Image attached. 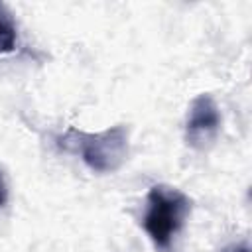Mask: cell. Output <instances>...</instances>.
Listing matches in <instances>:
<instances>
[{
    "label": "cell",
    "mask_w": 252,
    "mask_h": 252,
    "mask_svg": "<svg viewBox=\"0 0 252 252\" xmlns=\"http://www.w3.org/2000/svg\"><path fill=\"white\" fill-rule=\"evenodd\" d=\"M59 146L75 152L96 173H112L122 167L130 150V134L124 124L110 126L102 132H81L69 128L57 138Z\"/></svg>",
    "instance_id": "cell-1"
},
{
    "label": "cell",
    "mask_w": 252,
    "mask_h": 252,
    "mask_svg": "<svg viewBox=\"0 0 252 252\" xmlns=\"http://www.w3.org/2000/svg\"><path fill=\"white\" fill-rule=\"evenodd\" d=\"M189 211L191 201L179 189L169 185H154L150 189L142 224L158 250H171L173 238L181 230Z\"/></svg>",
    "instance_id": "cell-2"
},
{
    "label": "cell",
    "mask_w": 252,
    "mask_h": 252,
    "mask_svg": "<svg viewBox=\"0 0 252 252\" xmlns=\"http://www.w3.org/2000/svg\"><path fill=\"white\" fill-rule=\"evenodd\" d=\"M220 130V112L215 98L207 93L193 98L187 120H185V140L193 150H209Z\"/></svg>",
    "instance_id": "cell-3"
},
{
    "label": "cell",
    "mask_w": 252,
    "mask_h": 252,
    "mask_svg": "<svg viewBox=\"0 0 252 252\" xmlns=\"http://www.w3.org/2000/svg\"><path fill=\"white\" fill-rule=\"evenodd\" d=\"M18 41V32H16V22L6 8V4L0 2V55L10 53L16 49Z\"/></svg>",
    "instance_id": "cell-4"
},
{
    "label": "cell",
    "mask_w": 252,
    "mask_h": 252,
    "mask_svg": "<svg viewBox=\"0 0 252 252\" xmlns=\"http://www.w3.org/2000/svg\"><path fill=\"white\" fill-rule=\"evenodd\" d=\"M8 201V189H6V181H4V175L0 171V207H4Z\"/></svg>",
    "instance_id": "cell-5"
},
{
    "label": "cell",
    "mask_w": 252,
    "mask_h": 252,
    "mask_svg": "<svg viewBox=\"0 0 252 252\" xmlns=\"http://www.w3.org/2000/svg\"><path fill=\"white\" fill-rule=\"evenodd\" d=\"M222 252H250L246 244H232V246H226Z\"/></svg>",
    "instance_id": "cell-6"
}]
</instances>
